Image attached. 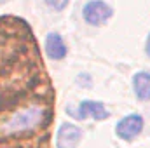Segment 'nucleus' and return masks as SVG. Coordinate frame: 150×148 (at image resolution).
<instances>
[{"mask_svg":"<svg viewBox=\"0 0 150 148\" xmlns=\"http://www.w3.org/2000/svg\"><path fill=\"white\" fill-rule=\"evenodd\" d=\"M47 110L40 105H30L23 110L16 111L11 118H7L2 127L0 132L9 136V134H19V132H26V131H33L45 120Z\"/></svg>","mask_w":150,"mask_h":148,"instance_id":"1","label":"nucleus"},{"mask_svg":"<svg viewBox=\"0 0 150 148\" xmlns=\"http://www.w3.org/2000/svg\"><path fill=\"white\" fill-rule=\"evenodd\" d=\"M112 14H113L112 7L103 0H89L82 9V18L91 26L105 25L112 18Z\"/></svg>","mask_w":150,"mask_h":148,"instance_id":"2","label":"nucleus"},{"mask_svg":"<svg viewBox=\"0 0 150 148\" xmlns=\"http://www.w3.org/2000/svg\"><path fill=\"white\" fill-rule=\"evenodd\" d=\"M67 113L70 117H74L77 120H84L87 117H93L94 120H105L110 117V113L107 111L105 105L100 101H82L77 108H74L72 105L67 106Z\"/></svg>","mask_w":150,"mask_h":148,"instance_id":"3","label":"nucleus"},{"mask_svg":"<svg viewBox=\"0 0 150 148\" xmlns=\"http://www.w3.org/2000/svg\"><path fill=\"white\" fill-rule=\"evenodd\" d=\"M143 129V118L142 115L138 113H131V115H126L124 118H120L115 125V134L124 140V141H131L134 140Z\"/></svg>","mask_w":150,"mask_h":148,"instance_id":"4","label":"nucleus"},{"mask_svg":"<svg viewBox=\"0 0 150 148\" xmlns=\"http://www.w3.org/2000/svg\"><path fill=\"white\" fill-rule=\"evenodd\" d=\"M80 138H82L80 127L67 122L58 131V148H75Z\"/></svg>","mask_w":150,"mask_h":148,"instance_id":"5","label":"nucleus"},{"mask_svg":"<svg viewBox=\"0 0 150 148\" xmlns=\"http://www.w3.org/2000/svg\"><path fill=\"white\" fill-rule=\"evenodd\" d=\"M45 52H47V58L54 59V61H59L67 56V45H65V40L59 33H47L45 37Z\"/></svg>","mask_w":150,"mask_h":148,"instance_id":"6","label":"nucleus"},{"mask_svg":"<svg viewBox=\"0 0 150 148\" xmlns=\"http://www.w3.org/2000/svg\"><path fill=\"white\" fill-rule=\"evenodd\" d=\"M133 91L140 101H150V73L138 72L133 77Z\"/></svg>","mask_w":150,"mask_h":148,"instance_id":"7","label":"nucleus"},{"mask_svg":"<svg viewBox=\"0 0 150 148\" xmlns=\"http://www.w3.org/2000/svg\"><path fill=\"white\" fill-rule=\"evenodd\" d=\"M68 2H70V0H45V4H47L49 7H52L54 11H63V9L68 5Z\"/></svg>","mask_w":150,"mask_h":148,"instance_id":"8","label":"nucleus"},{"mask_svg":"<svg viewBox=\"0 0 150 148\" xmlns=\"http://www.w3.org/2000/svg\"><path fill=\"white\" fill-rule=\"evenodd\" d=\"M77 82H79V85L80 87H91V77L89 75H86V73H82V75H79L77 77Z\"/></svg>","mask_w":150,"mask_h":148,"instance_id":"9","label":"nucleus"},{"mask_svg":"<svg viewBox=\"0 0 150 148\" xmlns=\"http://www.w3.org/2000/svg\"><path fill=\"white\" fill-rule=\"evenodd\" d=\"M145 52L150 58V33H149V37H147V42H145Z\"/></svg>","mask_w":150,"mask_h":148,"instance_id":"10","label":"nucleus"},{"mask_svg":"<svg viewBox=\"0 0 150 148\" xmlns=\"http://www.w3.org/2000/svg\"><path fill=\"white\" fill-rule=\"evenodd\" d=\"M2 2H5V0H0V4H2Z\"/></svg>","mask_w":150,"mask_h":148,"instance_id":"11","label":"nucleus"}]
</instances>
